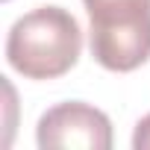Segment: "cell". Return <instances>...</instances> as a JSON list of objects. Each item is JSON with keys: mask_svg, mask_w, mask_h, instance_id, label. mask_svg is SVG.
Segmentation results:
<instances>
[{"mask_svg": "<svg viewBox=\"0 0 150 150\" xmlns=\"http://www.w3.org/2000/svg\"><path fill=\"white\" fill-rule=\"evenodd\" d=\"M83 30L68 9L38 6L21 15L6 35V62L24 80H56L80 62Z\"/></svg>", "mask_w": 150, "mask_h": 150, "instance_id": "obj_1", "label": "cell"}, {"mask_svg": "<svg viewBox=\"0 0 150 150\" xmlns=\"http://www.w3.org/2000/svg\"><path fill=\"white\" fill-rule=\"evenodd\" d=\"M88 47L100 68L129 74L150 59V0H83Z\"/></svg>", "mask_w": 150, "mask_h": 150, "instance_id": "obj_2", "label": "cell"}, {"mask_svg": "<svg viewBox=\"0 0 150 150\" xmlns=\"http://www.w3.org/2000/svg\"><path fill=\"white\" fill-rule=\"evenodd\" d=\"M35 141L41 150H109L115 138L106 112L86 100H68L50 106L38 118Z\"/></svg>", "mask_w": 150, "mask_h": 150, "instance_id": "obj_3", "label": "cell"}, {"mask_svg": "<svg viewBox=\"0 0 150 150\" xmlns=\"http://www.w3.org/2000/svg\"><path fill=\"white\" fill-rule=\"evenodd\" d=\"M132 147L135 150H150V112L135 124V132H132Z\"/></svg>", "mask_w": 150, "mask_h": 150, "instance_id": "obj_4", "label": "cell"}]
</instances>
